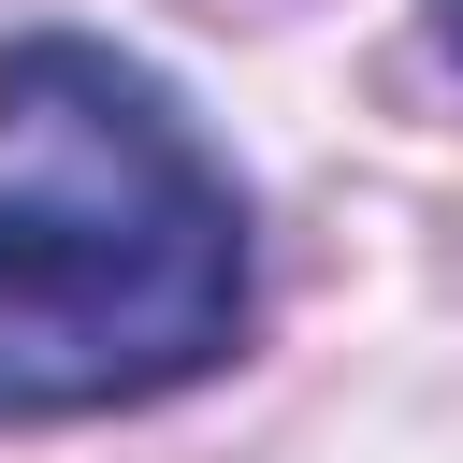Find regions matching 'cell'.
<instances>
[{"label": "cell", "mask_w": 463, "mask_h": 463, "mask_svg": "<svg viewBox=\"0 0 463 463\" xmlns=\"http://www.w3.org/2000/svg\"><path fill=\"white\" fill-rule=\"evenodd\" d=\"M434 29H449V43H463V0H434Z\"/></svg>", "instance_id": "7a4b0ae2"}, {"label": "cell", "mask_w": 463, "mask_h": 463, "mask_svg": "<svg viewBox=\"0 0 463 463\" xmlns=\"http://www.w3.org/2000/svg\"><path fill=\"white\" fill-rule=\"evenodd\" d=\"M246 333V188L116 43H0V420L188 391Z\"/></svg>", "instance_id": "6da1fadb"}]
</instances>
